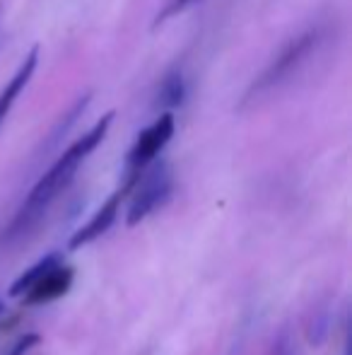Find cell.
<instances>
[{
	"label": "cell",
	"mask_w": 352,
	"mask_h": 355,
	"mask_svg": "<svg viewBox=\"0 0 352 355\" xmlns=\"http://www.w3.org/2000/svg\"><path fill=\"white\" fill-rule=\"evenodd\" d=\"M37 61H39V49H32V51L27 53V58L22 61V66L17 68V73H15L12 78H10V83L3 87V92H0V123L5 121L8 112L12 109L15 99H17L19 92L24 89V85L29 83L34 68H37Z\"/></svg>",
	"instance_id": "7"
},
{
	"label": "cell",
	"mask_w": 352,
	"mask_h": 355,
	"mask_svg": "<svg viewBox=\"0 0 352 355\" xmlns=\"http://www.w3.org/2000/svg\"><path fill=\"white\" fill-rule=\"evenodd\" d=\"M272 355H297L295 353V338H292L290 329H282L275 338V346H272Z\"/></svg>",
	"instance_id": "10"
},
{
	"label": "cell",
	"mask_w": 352,
	"mask_h": 355,
	"mask_svg": "<svg viewBox=\"0 0 352 355\" xmlns=\"http://www.w3.org/2000/svg\"><path fill=\"white\" fill-rule=\"evenodd\" d=\"M73 281H75V271L71 266H66V261L53 266L51 271H46L32 288L24 290L19 297L24 300V304H46L53 302V300L63 297L68 290L73 288Z\"/></svg>",
	"instance_id": "5"
},
{
	"label": "cell",
	"mask_w": 352,
	"mask_h": 355,
	"mask_svg": "<svg viewBox=\"0 0 352 355\" xmlns=\"http://www.w3.org/2000/svg\"><path fill=\"white\" fill-rule=\"evenodd\" d=\"M123 196H128L126 189H118L116 193H111V196L102 203V208L94 213V218L89 220L87 225H82V227L73 234L71 242H68V249H71V252H75V249L85 247V244L94 242L97 237H102L104 232H109V227H111V225L116 223V218H118V206H121Z\"/></svg>",
	"instance_id": "6"
},
{
	"label": "cell",
	"mask_w": 352,
	"mask_h": 355,
	"mask_svg": "<svg viewBox=\"0 0 352 355\" xmlns=\"http://www.w3.org/2000/svg\"><path fill=\"white\" fill-rule=\"evenodd\" d=\"M63 261H66V259H63L61 252H53V254H48V257L39 259V261L34 263L32 268H27L22 276L15 278V283L10 285V290H8V297H19V295H22L27 288H32V285L37 283L39 278L44 276V273L51 271L53 266H58V263H63Z\"/></svg>",
	"instance_id": "8"
},
{
	"label": "cell",
	"mask_w": 352,
	"mask_h": 355,
	"mask_svg": "<svg viewBox=\"0 0 352 355\" xmlns=\"http://www.w3.org/2000/svg\"><path fill=\"white\" fill-rule=\"evenodd\" d=\"M111 121H113V112L104 114L102 121L94 123L85 136L77 138V141L51 164V169H48V172L44 174L37 184H34V189L29 191L27 201L22 203L19 213L15 215L12 225H10V232H19V230L27 227L29 223H34V220L41 218L44 211L53 203V198H56L58 193H61L63 189L73 182L77 167H80L89 155L97 150V145L106 138V131H109V126H111Z\"/></svg>",
	"instance_id": "1"
},
{
	"label": "cell",
	"mask_w": 352,
	"mask_h": 355,
	"mask_svg": "<svg viewBox=\"0 0 352 355\" xmlns=\"http://www.w3.org/2000/svg\"><path fill=\"white\" fill-rule=\"evenodd\" d=\"M183 92H186V89H183L181 73L169 75L160 89V104H165V107H176V104H181Z\"/></svg>",
	"instance_id": "9"
},
{
	"label": "cell",
	"mask_w": 352,
	"mask_h": 355,
	"mask_svg": "<svg viewBox=\"0 0 352 355\" xmlns=\"http://www.w3.org/2000/svg\"><path fill=\"white\" fill-rule=\"evenodd\" d=\"M172 136H174V116H172V114H162L152 126H147L145 131L138 136V141L131 148L128 159H126V184H123V189H126L128 193H131L133 184L140 177L142 169H145L152 159H157L162 148L172 141Z\"/></svg>",
	"instance_id": "3"
},
{
	"label": "cell",
	"mask_w": 352,
	"mask_h": 355,
	"mask_svg": "<svg viewBox=\"0 0 352 355\" xmlns=\"http://www.w3.org/2000/svg\"><path fill=\"white\" fill-rule=\"evenodd\" d=\"M3 312H5V302L0 300V314H3Z\"/></svg>",
	"instance_id": "13"
},
{
	"label": "cell",
	"mask_w": 352,
	"mask_h": 355,
	"mask_svg": "<svg viewBox=\"0 0 352 355\" xmlns=\"http://www.w3.org/2000/svg\"><path fill=\"white\" fill-rule=\"evenodd\" d=\"M316 42H319V32H316V29H309V32H304L302 37L292 39V42L280 51V56L272 58L270 66H268L266 71L261 73V78L251 85V89H249V94H246V97H254V94L268 92V89L277 87L282 80L290 78V75L299 68V63L304 61L311 51H314Z\"/></svg>",
	"instance_id": "4"
},
{
	"label": "cell",
	"mask_w": 352,
	"mask_h": 355,
	"mask_svg": "<svg viewBox=\"0 0 352 355\" xmlns=\"http://www.w3.org/2000/svg\"><path fill=\"white\" fill-rule=\"evenodd\" d=\"M172 191H174V177H172L169 164L152 159L140 172V177L136 179V184H133V189H131L133 201H131V206H128L126 223L131 225V227L142 223L147 215L155 213L157 208H162L169 201Z\"/></svg>",
	"instance_id": "2"
},
{
	"label": "cell",
	"mask_w": 352,
	"mask_h": 355,
	"mask_svg": "<svg viewBox=\"0 0 352 355\" xmlns=\"http://www.w3.org/2000/svg\"><path fill=\"white\" fill-rule=\"evenodd\" d=\"M39 341H41V336H39V334H27V336H22L17 343H15V348L10 351V355H24L29 348L39 346Z\"/></svg>",
	"instance_id": "12"
},
{
	"label": "cell",
	"mask_w": 352,
	"mask_h": 355,
	"mask_svg": "<svg viewBox=\"0 0 352 355\" xmlns=\"http://www.w3.org/2000/svg\"><path fill=\"white\" fill-rule=\"evenodd\" d=\"M193 3H198V0H169V3H167V8L162 10V15H157V24H162L165 19L174 17V15H178L181 10H186L188 5H193Z\"/></svg>",
	"instance_id": "11"
}]
</instances>
